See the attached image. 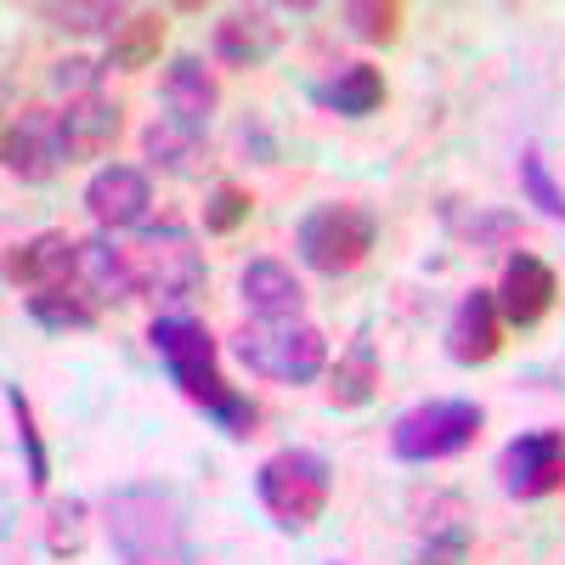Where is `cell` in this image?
<instances>
[{
	"label": "cell",
	"mask_w": 565,
	"mask_h": 565,
	"mask_svg": "<svg viewBox=\"0 0 565 565\" xmlns=\"http://www.w3.org/2000/svg\"><path fill=\"white\" fill-rule=\"evenodd\" d=\"M148 345H153V356L164 362L170 385H175L186 402H193L226 441H249V436H255L260 407H255L244 391L226 385V373H221V345H215V334H210L199 317H186V311L153 317V322H148Z\"/></svg>",
	"instance_id": "1"
},
{
	"label": "cell",
	"mask_w": 565,
	"mask_h": 565,
	"mask_svg": "<svg viewBox=\"0 0 565 565\" xmlns=\"http://www.w3.org/2000/svg\"><path fill=\"white\" fill-rule=\"evenodd\" d=\"M108 543L119 565H199L175 503L159 487H119L108 503Z\"/></svg>",
	"instance_id": "2"
},
{
	"label": "cell",
	"mask_w": 565,
	"mask_h": 565,
	"mask_svg": "<svg viewBox=\"0 0 565 565\" xmlns=\"http://www.w3.org/2000/svg\"><path fill=\"white\" fill-rule=\"evenodd\" d=\"M255 498L277 532H311L334 498V469L311 447H277L255 469Z\"/></svg>",
	"instance_id": "3"
},
{
	"label": "cell",
	"mask_w": 565,
	"mask_h": 565,
	"mask_svg": "<svg viewBox=\"0 0 565 565\" xmlns=\"http://www.w3.org/2000/svg\"><path fill=\"white\" fill-rule=\"evenodd\" d=\"M232 356H238L255 380L311 385V380H322V367H328V340H322V328L306 322V317H289V322H244L238 334H232Z\"/></svg>",
	"instance_id": "4"
},
{
	"label": "cell",
	"mask_w": 565,
	"mask_h": 565,
	"mask_svg": "<svg viewBox=\"0 0 565 565\" xmlns=\"http://www.w3.org/2000/svg\"><path fill=\"white\" fill-rule=\"evenodd\" d=\"M125 255H130V277H136V295H153V300H193L204 289V255L193 244V232L164 221V226H136L119 232Z\"/></svg>",
	"instance_id": "5"
},
{
	"label": "cell",
	"mask_w": 565,
	"mask_h": 565,
	"mask_svg": "<svg viewBox=\"0 0 565 565\" xmlns=\"http://www.w3.org/2000/svg\"><path fill=\"white\" fill-rule=\"evenodd\" d=\"M373 244H380V215L367 204H317L300 215L295 226V255L317 271V277H351Z\"/></svg>",
	"instance_id": "6"
},
{
	"label": "cell",
	"mask_w": 565,
	"mask_h": 565,
	"mask_svg": "<svg viewBox=\"0 0 565 565\" xmlns=\"http://www.w3.org/2000/svg\"><path fill=\"white\" fill-rule=\"evenodd\" d=\"M487 424L481 402H463V396H436V402H418L391 424V458L396 463H441L476 447Z\"/></svg>",
	"instance_id": "7"
},
{
	"label": "cell",
	"mask_w": 565,
	"mask_h": 565,
	"mask_svg": "<svg viewBox=\"0 0 565 565\" xmlns=\"http://www.w3.org/2000/svg\"><path fill=\"white\" fill-rule=\"evenodd\" d=\"M498 487L521 503L565 492V430H521L498 452Z\"/></svg>",
	"instance_id": "8"
},
{
	"label": "cell",
	"mask_w": 565,
	"mask_h": 565,
	"mask_svg": "<svg viewBox=\"0 0 565 565\" xmlns=\"http://www.w3.org/2000/svg\"><path fill=\"white\" fill-rule=\"evenodd\" d=\"M498 311H503V322L509 328H537L548 311H554V300H559V277H554V266L543 260V255H532V249H514L509 260H503V271H498Z\"/></svg>",
	"instance_id": "9"
},
{
	"label": "cell",
	"mask_w": 565,
	"mask_h": 565,
	"mask_svg": "<svg viewBox=\"0 0 565 565\" xmlns=\"http://www.w3.org/2000/svg\"><path fill=\"white\" fill-rule=\"evenodd\" d=\"M79 249L85 244L68 238V232H34V238L7 249V282L29 295L68 289V282H79Z\"/></svg>",
	"instance_id": "10"
},
{
	"label": "cell",
	"mask_w": 565,
	"mask_h": 565,
	"mask_svg": "<svg viewBox=\"0 0 565 565\" xmlns=\"http://www.w3.org/2000/svg\"><path fill=\"white\" fill-rule=\"evenodd\" d=\"M148 204H153V181L136 164H103L85 181V210L97 221V232H136L148 221Z\"/></svg>",
	"instance_id": "11"
},
{
	"label": "cell",
	"mask_w": 565,
	"mask_h": 565,
	"mask_svg": "<svg viewBox=\"0 0 565 565\" xmlns=\"http://www.w3.org/2000/svg\"><path fill=\"white\" fill-rule=\"evenodd\" d=\"M0 153H7V170L29 186H45L63 164H68V141H63V125L57 114H23L7 125V141H0Z\"/></svg>",
	"instance_id": "12"
},
{
	"label": "cell",
	"mask_w": 565,
	"mask_h": 565,
	"mask_svg": "<svg viewBox=\"0 0 565 565\" xmlns=\"http://www.w3.org/2000/svg\"><path fill=\"white\" fill-rule=\"evenodd\" d=\"M503 311H498V295L492 289H469L458 306H452V317H447V356L458 362V367H487L498 351H503Z\"/></svg>",
	"instance_id": "13"
},
{
	"label": "cell",
	"mask_w": 565,
	"mask_h": 565,
	"mask_svg": "<svg viewBox=\"0 0 565 565\" xmlns=\"http://www.w3.org/2000/svg\"><path fill=\"white\" fill-rule=\"evenodd\" d=\"M159 103H164V119L170 125L204 136L210 119H215V108H221V85H215V74L193 52H181V57H170V68L159 79Z\"/></svg>",
	"instance_id": "14"
},
{
	"label": "cell",
	"mask_w": 565,
	"mask_h": 565,
	"mask_svg": "<svg viewBox=\"0 0 565 565\" xmlns=\"http://www.w3.org/2000/svg\"><path fill=\"white\" fill-rule=\"evenodd\" d=\"M215 63L221 68H260L277 57L282 45V23L271 7H232L221 23H215Z\"/></svg>",
	"instance_id": "15"
},
{
	"label": "cell",
	"mask_w": 565,
	"mask_h": 565,
	"mask_svg": "<svg viewBox=\"0 0 565 565\" xmlns=\"http://www.w3.org/2000/svg\"><path fill=\"white\" fill-rule=\"evenodd\" d=\"M238 300L249 306L255 322L306 317V289H300V277L282 266V260H271V255H260V260H249V266L238 271Z\"/></svg>",
	"instance_id": "16"
},
{
	"label": "cell",
	"mask_w": 565,
	"mask_h": 565,
	"mask_svg": "<svg viewBox=\"0 0 565 565\" xmlns=\"http://www.w3.org/2000/svg\"><path fill=\"white\" fill-rule=\"evenodd\" d=\"M79 289L90 306H119V300H136V277H130V255H125V238L119 232H97L85 238L79 249Z\"/></svg>",
	"instance_id": "17"
},
{
	"label": "cell",
	"mask_w": 565,
	"mask_h": 565,
	"mask_svg": "<svg viewBox=\"0 0 565 565\" xmlns=\"http://www.w3.org/2000/svg\"><path fill=\"white\" fill-rule=\"evenodd\" d=\"M57 125H63V141H68V164H85V159L114 153V141L125 130V108L108 103V97H79L57 114Z\"/></svg>",
	"instance_id": "18"
},
{
	"label": "cell",
	"mask_w": 565,
	"mask_h": 565,
	"mask_svg": "<svg viewBox=\"0 0 565 565\" xmlns=\"http://www.w3.org/2000/svg\"><path fill=\"white\" fill-rule=\"evenodd\" d=\"M311 103L340 114V119H367V114L385 108V74L373 63H340L328 79L311 85Z\"/></svg>",
	"instance_id": "19"
},
{
	"label": "cell",
	"mask_w": 565,
	"mask_h": 565,
	"mask_svg": "<svg viewBox=\"0 0 565 565\" xmlns=\"http://www.w3.org/2000/svg\"><path fill=\"white\" fill-rule=\"evenodd\" d=\"M380 385H385V373H380L373 340H351V351L334 362V373H328V402L334 407H367L380 396Z\"/></svg>",
	"instance_id": "20"
},
{
	"label": "cell",
	"mask_w": 565,
	"mask_h": 565,
	"mask_svg": "<svg viewBox=\"0 0 565 565\" xmlns=\"http://www.w3.org/2000/svg\"><path fill=\"white\" fill-rule=\"evenodd\" d=\"M141 153H148V164L164 170V175H199L204 170V136L181 130L170 119H153L141 130Z\"/></svg>",
	"instance_id": "21"
},
{
	"label": "cell",
	"mask_w": 565,
	"mask_h": 565,
	"mask_svg": "<svg viewBox=\"0 0 565 565\" xmlns=\"http://www.w3.org/2000/svg\"><path fill=\"white\" fill-rule=\"evenodd\" d=\"M23 311L45 328V334H90L103 322V311L85 300V289H45V295H29Z\"/></svg>",
	"instance_id": "22"
},
{
	"label": "cell",
	"mask_w": 565,
	"mask_h": 565,
	"mask_svg": "<svg viewBox=\"0 0 565 565\" xmlns=\"http://www.w3.org/2000/svg\"><path fill=\"white\" fill-rule=\"evenodd\" d=\"M164 12H130V23L108 40V68L119 74H136V68H148L159 63V45H164Z\"/></svg>",
	"instance_id": "23"
},
{
	"label": "cell",
	"mask_w": 565,
	"mask_h": 565,
	"mask_svg": "<svg viewBox=\"0 0 565 565\" xmlns=\"http://www.w3.org/2000/svg\"><path fill=\"white\" fill-rule=\"evenodd\" d=\"M34 18H45L52 29H68V34H119L130 18L125 7H108V0H40Z\"/></svg>",
	"instance_id": "24"
},
{
	"label": "cell",
	"mask_w": 565,
	"mask_h": 565,
	"mask_svg": "<svg viewBox=\"0 0 565 565\" xmlns=\"http://www.w3.org/2000/svg\"><path fill=\"white\" fill-rule=\"evenodd\" d=\"M7 407H12L18 447H23V463H29V487L45 492V481H52V452H45V436H40V424H34V407H29L23 385H7Z\"/></svg>",
	"instance_id": "25"
},
{
	"label": "cell",
	"mask_w": 565,
	"mask_h": 565,
	"mask_svg": "<svg viewBox=\"0 0 565 565\" xmlns=\"http://www.w3.org/2000/svg\"><path fill=\"white\" fill-rule=\"evenodd\" d=\"M340 18H345V29L362 45H391L402 34V7H396V0H351Z\"/></svg>",
	"instance_id": "26"
},
{
	"label": "cell",
	"mask_w": 565,
	"mask_h": 565,
	"mask_svg": "<svg viewBox=\"0 0 565 565\" xmlns=\"http://www.w3.org/2000/svg\"><path fill=\"white\" fill-rule=\"evenodd\" d=\"M521 199H526L537 215L565 221V186L548 175V164H543V153H537V148H521Z\"/></svg>",
	"instance_id": "27"
},
{
	"label": "cell",
	"mask_w": 565,
	"mask_h": 565,
	"mask_svg": "<svg viewBox=\"0 0 565 565\" xmlns=\"http://www.w3.org/2000/svg\"><path fill=\"white\" fill-rule=\"evenodd\" d=\"M249 210H255V199L244 193L238 181H215L210 199H204V232L210 238H232V232L249 221Z\"/></svg>",
	"instance_id": "28"
},
{
	"label": "cell",
	"mask_w": 565,
	"mask_h": 565,
	"mask_svg": "<svg viewBox=\"0 0 565 565\" xmlns=\"http://www.w3.org/2000/svg\"><path fill=\"white\" fill-rule=\"evenodd\" d=\"M413 565H469V526H463V514H452V521H430Z\"/></svg>",
	"instance_id": "29"
},
{
	"label": "cell",
	"mask_w": 565,
	"mask_h": 565,
	"mask_svg": "<svg viewBox=\"0 0 565 565\" xmlns=\"http://www.w3.org/2000/svg\"><path fill=\"white\" fill-rule=\"evenodd\" d=\"M103 68L108 63H90V57H63V63H52V90H63L68 103H79V97H103Z\"/></svg>",
	"instance_id": "30"
},
{
	"label": "cell",
	"mask_w": 565,
	"mask_h": 565,
	"mask_svg": "<svg viewBox=\"0 0 565 565\" xmlns=\"http://www.w3.org/2000/svg\"><path fill=\"white\" fill-rule=\"evenodd\" d=\"M79 521H85L79 503H52L45 509V543H52V554H74L79 548Z\"/></svg>",
	"instance_id": "31"
},
{
	"label": "cell",
	"mask_w": 565,
	"mask_h": 565,
	"mask_svg": "<svg viewBox=\"0 0 565 565\" xmlns=\"http://www.w3.org/2000/svg\"><path fill=\"white\" fill-rule=\"evenodd\" d=\"M463 238H476V244H509L514 232H521V215H509V210H487V215H469V221H452Z\"/></svg>",
	"instance_id": "32"
},
{
	"label": "cell",
	"mask_w": 565,
	"mask_h": 565,
	"mask_svg": "<svg viewBox=\"0 0 565 565\" xmlns=\"http://www.w3.org/2000/svg\"><path fill=\"white\" fill-rule=\"evenodd\" d=\"M328 565H340V559H328Z\"/></svg>",
	"instance_id": "33"
}]
</instances>
